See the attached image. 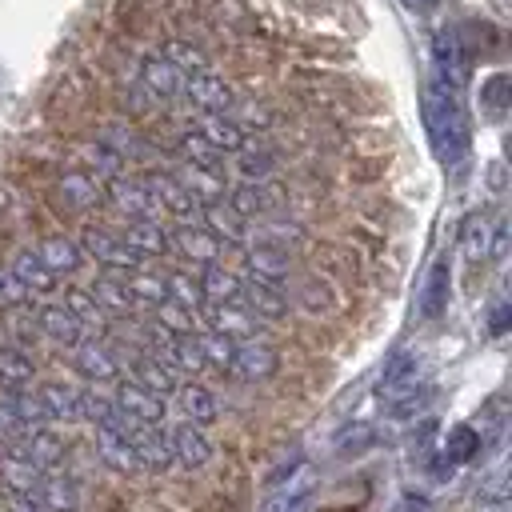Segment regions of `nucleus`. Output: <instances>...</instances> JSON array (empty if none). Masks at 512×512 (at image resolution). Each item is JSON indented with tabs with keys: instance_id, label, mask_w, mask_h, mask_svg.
Wrapping results in <instances>:
<instances>
[{
	"instance_id": "nucleus-1",
	"label": "nucleus",
	"mask_w": 512,
	"mask_h": 512,
	"mask_svg": "<svg viewBox=\"0 0 512 512\" xmlns=\"http://www.w3.org/2000/svg\"><path fill=\"white\" fill-rule=\"evenodd\" d=\"M420 116H424V128H428L436 160L440 164H460L468 156V144H472L460 96L448 92L436 80H424V88H420Z\"/></svg>"
},
{
	"instance_id": "nucleus-2",
	"label": "nucleus",
	"mask_w": 512,
	"mask_h": 512,
	"mask_svg": "<svg viewBox=\"0 0 512 512\" xmlns=\"http://www.w3.org/2000/svg\"><path fill=\"white\" fill-rule=\"evenodd\" d=\"M432 68H436V84H444L448 92H464V84H468V48L460 44V32L456 28H444V32H436V40H432Z\"/></svg>"
},
{
	"instance_id": "nucleus-3",
	"label": "nucleus",
	"mask_w": 512,
	"mask_h": 512,
	"mask_svg": "<svg viewBox=\"0 0 512 512\" xmlns=\"http://www.w3.org/2000/svg\"><path fill=\"white\" fill-rule=\"evenodd\" d=\"M124 436L136 452V464L148 468V472H168L176 460H172V440H168V428L164 424H140V420H128L124 424Z\"/></svg>"
},
{
	"instance_id": "nucleus-4",
	"label": "nucleus",
	"mask_w": 512,
	"mask_h": 512,
	"mask_svg": "<svg viewBox=\"0 0 512 512\" xmlns=\"http://www.w3.org/2000/svg\"><path fill=\"white\" fill-rule=\"evenodd\" d=\"M180 96H188V104H192L200 116H224V112L236 104L228 80L216 76V72H208V68H204V72H188Z\"/></svg>"
},
{
	"instance_id": "nucleus-5",
	"label": "nucleus",
	"mask_w": 512,
	"mask_h": 512,
	"mask_svg": "<svg viewBox=\"0 0 512 512\" xmlns=\"http://www.w3.org/2000/svg\"><path fill=\"white\" fill-rule=\"evenodd\" d=\"M312 496H316V468L312 464H292L288 480L268 492L260 512H304L312 504Z\"/></svg>"
},
{
	"instance_id": "nucleus-6",
	"label": "nucleus",
	"mask_w": 512,
	"mask_h": 512,
	"mask_svg": "<svg viewBox=\"0 0 512 512\" xmlns=\"http://www.w3.org/2000/svg\"><path fill=\"white\" fill-rule=\"evenodd\" d=\"M108 200H112L128 220H160V216H164L160 204H156V196L148 192V184L136 180V176H124V172L108 180Z\"/></svg>"
},
{
	"instance_id": "nucleus-7",
	"label": "nucleus",
	"mask_w": 512,
	"mask_h": 512,
	"mask_svg": "<svg viewBox=\"0 0 512 512\" xmlns=\"http://www.w3.org/2000/svg\"><path fill=\"white\" fill-rule=\"evenodd\" d=\"M80 244H84V252L96 260V264H108V268H116V272H136L140 268V260L144 256H136L116 232H108V228H84V236H80Z\"/></svg>"
},
{
	"instance_id": "nucleus-8",
	"label": "nucleus",
	"mask_w": 512,
	"mask_h": 512,
	"mask_svg": "<svg viewBox=\"0 0 512 512\" xmlns=\"http://www.w3.org/2000/svg\"><path fill=\"white\" fill-rule=\"evenodd\" d=\"M420 368H424V364H420L416 352H396V356L384 364L380 380H376V396H380V404H392V400H400V396L424 388V384H420Z\"/></svg>"
},
{
	"instance_id": "nucleus-9",
	"label": "nucleus",
	"mask_w": 512,
	"mask_h": 512,
	"mask_svg": "<svg viewBox=\"0 0 512 512\" xmlns=\"http://www.w3.org/2000/svg\"><path fill=\"white\" fill-rule=\"evenodd\" d=\"M144 184H148V192L156 196L160 212L176 216L180 224H196V216H200V204L188 196V188H184V184H180L172 172H152V176H144Z\"/></svg>"
},
{
	"instance_id": "nucleus-10",
	"label": "nucleus",
	"mask_w": 512,
	"mask_h": 512,
	"mask_svg": "<svg viewBox=\"0 0 512 512\" xmlns=\"http://www.w3.org/2000/svg\"><path fill=\"white\" fill-rule=\"evenodd\" d=\"M204 320H208V332H216L232 344L256 340V332H260V320L244 304H204Z\"/></svg>"
},
{
	"instance_id": "nucleus-11",
	"label": "nucleus",
	"mask_w": 512,
	"mask_h": 512,
	"mask_svg": "<svg viewBox=\"0 0 512 512\" xmlns=\"http://www.w3.org/2000/svg\"><path fill=\"white\" fill-rule=\"evenodd\" d=\"M276 368H280V356H276V348L264 344V340H240V344L232 348V368H228V372H236V376L248 380V384L276 376Z\"/></svg>"
},
{
	"instance_id": "nucleus-12",
	"label": "nucleus",
	"mask_w": 512,
	"mask_h": 512,
	"mask_svg": "<svg viewBox=\"0 0 512 512\" xmlns=\"http://www.w3.org/2000/svg\"><path fill=\"white\" fill-rule=\"evenodd\" d=\"M4 448H12L16 456H24V460H32L40 472H52L60 460H64V440L56 436V432H48V428H28V432H20L12 444H4Z\"/></svg>"
},
{
	"instance_id": "nucleus-13",
	"label": "nucleus",
	"mask_w": 512,
	"mask_h": 512,
	"mask_svg": "<svg viewBox=\"0 0 512 512\" xmlns=\"http://www.w3.org/2000/svg\"><path fill=\"white\" fill-rule=\"evenodd\" d=\"M240 220H268L276 208H280V192L276 188H268V180H260V184H236L232 192H228V200H224Z\"/></svg>"
},
{
	"instance_id": "nucleus-14",
	"label": "nucleus",
	"mask_w": 512,
	"mask_h": 512,
	"mask_svg": "<svg viewBox=\"0 0 512 512\" xmlns=\"http://www.w3.org/2000/svg\"><path fill=\"white\" fill-rule=\"evenodd\" d=\"M448 296H452V264H448V256H436L432 268L424 272V284H420V296H416L420 316L436 320L448 308Z\"/></svg>"
},
{
	"instance_id": "nucleus-15",
	"label": "nucleus",
	"mask_w": 512,
	"mask_h": 512,
	"mask_svg": "<svg viewBox=\"0 0 512 512\" xmlns=\"http://www.w3.org/2000/svg\"><path fill=\"white\" fill-rule=\"evenodd\" d=\"M56 196H60V204H64L68 212H88V208H96V204L104 200V188H100V180H96L92 172L72 168V172H64V176L56 180Z\"/></svg>"
},
{
	"instance_id": "nucleus-16",
	"label": "nucleus",
	"mask_w": 512,
	"mask_h": 512,
	"mask_svg": "<svg viewBox=\"0 0 512 512\" xmlns=\"http://www.w3.org/2000/svg\"><path fill=\"white\" fill-rule=\"evenodd\" d=\"M244 264H248L252 280H264V284H276V288H280V284L288 280V272H292L288 252L276 248V244H260V240H252V244L244 248Z\"/></svg>"
},
{
	"instance_id": "nucleus-17",
	"label": "nucleus",
	"mask_w": 512,
	"mask_h": 512,
	"mask_svg": "<svg viewBox=\"0 0 512 512\" xmlns=\"http://www.w3.org/2000/svg\"><path fill=\"white\" fill-rule=\"evenodd\" d=\"M112 400H116V408H120L128 420H140V424H164V396L140 388L136 380H124V384L116 388Z\"/></svg>"
},
{
	"instance_id": "nucleus-18",
	"label": "nucleus",
	"mask_w": 512,
	"mask_h": 512,
	"mask_svg": "<svg viewBox=\"0 0 512 512\" xmlns=\"http://www.w3.org/2000/svg\"><path fill=\"white\" fill-rule=\"evenodd\" d=\"M168 440H172V460L176 464H184L188 472H196V468H204L208 460H212V444H208V436L200 432V424H176L172 432H168Z\"/></svg>"
},
{
	"instance_id": "nucleus-19",
	"label": "nucleus",
	"mask_w": 512,
	"mask_h": 512,
	"mask_svg": "<svg viewBox=\"0 0 512 512\" xmlns=\"http://www.w3.org/2000/svg\"><path fill=\"white\" fill-rule=\"evenodd\" d=\"M36 332H44L52 344L60 348H76L84 340V324L64 308V304H44L36 312Z\"/></svg>"
},
{
	"instance_id": "nucleus-20",
	"label": "nucleus",
	"mask_w": 512,
	"mask_h": 512,
	"mask_svg": "<svg viewBox=\"0 0 512 512\" xmlns=\"http://www.w3.org/2000/svg\"><path fill=\"white\" fill-rule=\"evenodd\" d=\"M140 84H144L156 100H172V96H180V88H184V72H180L176 64H168L160 52H152V56L140 60Z\"/></svg>"
},
{
	"instance_id": "nucleus-21",
	"label": "nucleus",
	"mask_w": 512,
	"mask_h": 512,
	"mask_svg": "<svg viewBox=\"0 0 512 512\" xmlns=\"http://www.w3.org/2000/svg\"><path fill=\"white\" fill-rule=\"evenodd\" d=\"M240 304L256 316V320H284L288 316V296L276 288V284H264V280H248L240 288Z\"/></svg>"
},
{
	"instance_id": "nucleus-22",
	"label": "nucleus",
	"mask_w": 512,
	"mask_h": 512,
	"mask_svg": "<svg viewBox=\"0 0 512 512\" xmlns=\"http://www.w3.org/2000/svg\"><path fill=\"white\" fill-rule=\"evenodd\" d=\"M120 240L136 252V256H164L172 252V236L160 220H128V228L120 232Z\"/></svg>"
},
{
	"instance_id": "nucleus-23",
	"label": "nucleus",
	"mask_w": 512,
	"mask_h": 512,
	"mask_svg": "<svg viewBox=\"0 0 512 512\" xmlns=\"http://www.w3.org/2000/svg\"><path fill=\"white\" fill-rule=\"evenodd\" d=\"M172 244H176L180 256H188L192 264H216V260H220V248H224L204 224H180L176 236H172Z\"/></svg>"
},
{
	"instance_id": "nucleus-24",
	"label": "nucleus",
	"mask_w": 512,
	"mask_h": 512,
	"mask_svg": "<svg viewBox=\"0 0 512 512\" xmlns=\"http://www.w3.org/2000/svg\"><path fill=\"white\" fill-rule=\"evenodd\" d=\"M32 496L44 504V512H76V508H80V488H76V480H72V476H60V472H44Z\"/></svg>"
},
{
	"instance_id": "nucleus-25",
	"label": "nucleus",
	"mask_w": 512,
	"mask_h": 512,
	"mask_svg": "<svg viewBox=\"0 0 512 512\" xmlns=\"http://www.w3.org/2000/svg\"><path fill=\"white\" fill-rule=\"evenodd\" d=\"M196 284H200L204 304H240V288H244V280H240L236 272L220 268V264H204V272L196 276Z\"/></svg>"
},
{
	"instance_id": "nucleus-26",
	"label": "nucleus",
	"mask_w": 512,
	"mask_h": 512,
	"mask_svg": "<svg viewBox=\"0 0 512 512\" xmlns=\"http://www.w3.org/2000/svg\"><path fill=\"white\" fill-rule=\"evenodd\" d=\"M96 452H100V460H104L112 472H120V476H128V472H140V464H136V452H132L128 436H124L120 428H96Z\"/></svg>"
},
{
	"instance_id": "nucleus-27",
	"label": "nucleus",
	"mask_w": 512,
	"mask_h": 512,
	"mask_svg": "<svg viewBox=\"0 0 512 512\" xmlns=\"http://www.w3.org/2000/svg\"><path fill=\"white\" fill-rule=\"evenodd\" d=\"M76 372L88 376V380H116L120 364H116V356H112L108 344H100V340H80V344H76Z\"/></svg>"
},
{
	"instance_id": "nucleus-28",
	"label": "nucleus",
	"mask_w": 512,
	"mask_h": 512,
	"mask_svg": "<svg viewBox=\"0 0 512 512\" xmlns=\"http://www.w3.org/2000/svg\"><path fill=\"white\" fill-rule=\"evenodd\" d=\"M200 220H204V228L220 240V244H244L248 240V228H244V220L224 204V200H216V204H204L200 208Z\"/></svg>"
},
{
	"instance_id": "nucleus-29",
	"label": "nucleus",
	"mask_w": 512,
	"mask_h": 512,
	"mask_svg": "<svg viewBox=\"0 0 512 512\" xmlns=\"http://www.w3.org/2000/svg\"><path fill=\"white\" fill-rule=\"evenodd\" d=\"M36 396H40V404H44V416H48V420H60V424L80 420V388L52 380V384H44Z\"/></svg>"
},
{
	"instance_id": "nucleus-30",
	"label": "nucleus",
	"mask_w": 512,
	"mask_h": 512,
	"mask_svg": "<svg viewBox=\"0 0 512 512\" xmlns=\"http://www.w3.org/2000/svg\"><path fill=\"white\" fill-rule=\"evenodd\" d=\"M176 408L184 412L188 424H212L216 420V396L204 388V384H176Z\"/></svg>"
},
{
	"instance_id": "nucleus-31",
	"label": "nucleus",
	"mask_w": 512,
	"mask_h": 512,
	"mask_svg": "<svg viewBox=\"0 0 512 512\" xmlns=\"http://www.w3.org/2000/svg\"><path fill=\"white\" fill-rule=\"evenodd\" d=\"M132 380H136L140 388L156 392V396H172V392H176V368H172L168 360H160V356H140V360L132 364Z\"/></svg>"
},
{
	"instance_id": "nucleus-32",
	"label": "nucleus",
	"mask_w": 512,
	"mask_h": 512,
	"mask_svg": "<svg viewBox=\"0 0 512 512\" xmlns=\"http://www.w3.org/2000/svg\"><path fill=\"white\" fill-rule=\"evenodd\" d=\"M80 420H88L96 428H120V432L128 424V416L116 408V400L104 396V392H96V388H84L80 392Z\"/></svg>"
},
{
	"instance_id": "nucleus-33",
	"label": "nucleus",
	"mask_w": 512,
	"mask_h": 512,
	"mask_svg": "<svg viewBox=\"0 0 512 512\" xmlns=\"http://www.w3.org/2000/svg\"><path fill=\"white\" fill-rule=\"evenodd\" d=\"M176 180L188 188V196H192L200 208H204V204H216V200H224V176H220V172H208V168L184 164Z\"/></svg>"
},
{
	"instance_id": "nucleus-34",
	"label": "nucleus",
	"mask_w": 512,
	"mask_h": 512,
	"mask_svg": "<svg viewBox=\"0 0 512 512\" xmlns=\"http://www.w3.org/2000/svg\"><path fill=\"white\" fill-rule=\"evenodd\" d=\"M36 256H40L56 276L76 272V268H80V260H84L80 244H76V240H68V236H44V240L36 244Z\"/></svg>"
},
{
	"instance_id": "nucleus-35",
	"label": "nucleus",
	"mask_w": 512,
	"mask_h": 512,
	"mask_svg": "<svg viewBox=\"0 0 512 512\" xmlns=\"http://www.w3.org/2000/svg\"><path fill=\"white\" fill-rule=\"evenodd\" d=\"M12 272H16V280L28 288V296L32 292H52L56 288V272L36 256V248H24V252H16V260H12Z\"/></svg>"
},
{
	"instance_id": "nucleus-36",
	"label": "nucleus",
	"mask_w": 512,
	"mask_h": 512,
	"mask_svg": "<svg viewBox=\"0 0 512 512\" xmlns=\"http://www.w3.org/2000/svg\"><path fill=\"white\" fill-rule=\"evenodd\" d=\"M196 132H200L212 148H220L224 156H228V152H240V148L248 144V132H244V128H236L228 116H200Z\"/></svg>"
},
{
	"instance_id": "nucleus-37",
	"label": "nucleus",
	"mask_w": 512,
	"mask_h": 512,
	"mask_svg": "<svg viewBox=\"0 0 512 512\" xmlns=\"http://www.w3.org/2000/svg\"><path fill=\"white\" fill-rule=\"evenodd\" d=\"M88 296L108 312V316H132L140 304L132 300V292L124 288V280H116V276H100L92 288H88Z\"/></svg>"
},
{
	"instance_id": "nucleus-38",
	"label": "nucleus",
	"mask_w": 512,
	"mask_h": 512,
	"mask_svg": "<svg viewBox=\"0 0 512 512\" xmlns=\"http://www.w3.org/2000/svg\"><path fill=\"white\" fill-rule=\"evenodd\" d=\"M40 476H44V472H40L32 460H24V456H16L12 448H4V456H0V480H4L8 492H36Z\"/></svg>"
},
{
	"instance_id": "nucleus-39",
	"label": "nucleus",
	"mask_w": 512,
	"mask_h": 512,
	"mask_svg": "<svg viewBox=\"0 0 512 512\" xmlns=\"http://www.w3.org/2000/svg\"><path fill=\"white\" fill-rule=\"evenodd\" d=\"M164 360H168L172 368H180V372H192V376L208 368V360H204V352H200V340H196V332L172 336V340L164 344Z\"/></svg>"
},
{
	"instance_id": "nucleus-40",
	"label": "nucleus",
	"mask_w": 512,
	"mask_h": 512,
	"mask_svg": "<svg viewBox=\"0 0 512 512\" xmlns=\"http://www.w3.org/2000/svg\"><path fill=\"white\" fill-rule=\"evenodd\" d=\"M232 156H236L240 180H248V184H260V180H268V176L276 172V156H272L264 144H244V148L232 152Z\"/></svg>"
},
{
	"instance_id": "nucleus-41",
	"label": "nucleus",
	"mask_w": 512,
	"mask_h": 512,
	"mask_svg": "<svg viewBox=\"0 0 512 512\" xmlns=\"http://www.w3.org/2000/svg\"><path fill=\"white\" fill-rule=\"evenodd\" d=\"M460 244H464V256H468L472 264L488 260V248H492V220H488L484 212H472V216L464 220Z\"/></svg>"
},
{
	"instance_id": "nucleus-42",
	"label": "nucleus",
	"mask_w": 512,
	"mask_h": 512,
	"mask_svg": "<svg viewBox=\"0 0 512 512\" xmlns=\"http://www.w3.org/2000/svg\"><path fill=\"white\" fill-rule=\"evenodd\" d=\"M444 464L456 468V464H468L472 456H480V432L472 424H456L448 436H444Z\"/></svg>"
},
{
	"instance_id": "nucleus-43",
	"label": "nucleus",
	"mask_w": 512,
	"mask_h": 512,
	"mask_svg": "<svg viewBox=\"0 0 512 512\" xmlns=\"http://www.w3.org/2000/svg\"><path fill=\"white\" fill-rule=\"evenodd\" d=\"M64 308L84 324V332H104V328H108V312H104L84 288H68V292H64Z\"/></svg>"
},
{
	"instance_id": "nucleus-44",
	"label": "nucleus",
	"mask_w": 512,
	"mask_h": 512,
	"mask_svg": "<svg viewBox=\"0 0 512 512\" xmlns=\"http://www.w3.org/2000/svg\"><path fill=\"white\" fill-rule=\"evenodd\" d=\"M36 376V364L24 348H0V384L4 388H28Z\"/></svg>"
},
{
	"instance_id": "nucleus-45",
	"label": "nucleus",
	"mask_w": 512,
	"mask_h": 512,
	"mask_svg": "<svg viewBox=\"0 0 512 512\" xmlns=\"http://www.w3.org/2000/svg\"><path fill=\"white\" fill-rule=\"evenodd\" d=\"M180 152H184V160H188V164H196V168L224 172V152H220V148H212V144H208V140H204L196 128L180 136Z\"/></svg>"
},
{
	"instance_id": "nucleus-46",
	"label": "nucleus",
	"mask_w": 512,
	"mask_h": 512,
	"mask_svg": "<svg viewBox=\"0 0 512 512\" xmlns=\"http://www.w3.org/2000/svg\"><path fill=\"white\" fill-rule=\"evenodd\" d=\"M124 288L132 292V300L136 304H148V308H156V304H164L168 300V288H164V276H156V272H128L124 276Z\"/></svg>"
},
{
	"instance_id": "nucleus-47",
	"label": "nucleus",
	"mask_w": 512,
	"mask_h": 512,
	"mask_svg": "<svg viewBox=\"0 0 512 512\" xmlns=\"http://www.w3.org/2000/svg\"><path fill=\"white\" fill-rule=\"evenodd\" d=\"M508 104H512V76H508V72L488 76V80L480 84V108H484L488 116H504Z\"/></svg>"
},
{
	"instance_id": "nucleus-48",
	"label": "nucleus",
	"mask_w": 512,
	"mask_h": 512,
	"mask_svg": "<svg viewBox=\"0 0 512 512\" xmlns=\"http://www.w3.org/2000/svg\"><path fill=\"white\" fill-rule=\"evenodd\" d=\"M164 288H168V300L188 308V312H200L204 308V296H200V284L188 276V272H168L164 276Z\"/></svg>"
},
{
	"instance_id": "nucleus-49",
	"label": "nucleus",
	"mask_w": 512,
	"mask_h": 512,
	"mask_svg": "<svg viewBox=\"0 0 512 512\" xmlns=\"http://www.w3.org/2000/svg\"><path fill=\"white\" fill-rule=\"evenodd\" d=\"M160 56H164L168 64H176L184 76H188V72H204V68H208L204 52H200L196 44H184V40H168V44L160 48Z\"/></svg>"
},
{
	"instance_id": "nucleus-50",
	"label": "nucleus",
	"mask_w": 512,
	"mask_h": 512,
	"mask_svg": "<svg viewBox=\"0 0 512 512\" xmlns=\"http://www.w3.org/2000/svg\"><path fill=\"white\" fill-rule=\"evenodd\" d=\"M156 320H160V328L172 332V336L196 332V312H188V308H180V304H172V300L156 304Z\"/></svg>"
},
{
	"instance_id": "nucleus-51",
	"label": "nucleus",
	"mask_w": 512,
	"mask_h": 512,
	"mask_svg": "<svg viewBox=\"0 0 512 512\" xmlns=\"http://www.w3.org/2000/svg\"><path fill=\"white\" fill-rule=\"evenodd\" d=\"M304 232L296 228V224H284V220H264L256 232H252V240H260V244H276V248H292L296 240H300Z\"/></svg>"
},
{
	"instance_id": "nucleus-52",
	"label": "nucleus",
	"mask_w": 512,
	"mask_h": 512,
	"mask_svg": "<svg viewBox=\"0 0 512 512\" xmlns=\"http://www.w3.org/2000/svg\"><path fill=\"white\" fill-rule=\"evenodd\" d=\"M196 340H200V352H204V360L212 364V368H220V372H228L232 368V340H224V336H216V332H196Z\"/></svg>"
},
{
	"instance_id": "nucleus-53",
	"label": "nucleus",
	"mask_w": 512,
	"mask_h": 512,
	"mask_svg": "<svg viewBox=\"0 0 512 512\" xmlns=\"http://www.w3.org/2000/svg\"><path fill=\"white\" fill-rule=\"evenodd\" d=\"M24 304H28V288L16 280L8 264H0V308H24Z\"/></svg>"
},
{
	"instance_id": "nucleus-54",
	"label": "nucleus",
	"mask_w": 512,
	"mask_h": 512,
	"mask_svg": "<svg viewBox=\"0 0 512 512\" xmlns=\"http://www.w3.org/2000/svg\"><path fill=\"white\" fill-rule=\"evenodd\" d=\"M368 440H372V428H368V424H356V428H344V432H340L336 448H340V452H348V448L356 452V448H364Z\"/></svg>"
},
{
	"instance_id": "nucleus-55",
	"label": "nucleus",
	"mask_w": 512,
	"mask_h": 512,
	"mask_svg": "<svg viewBox=\"0 0 512 512\" xmlns=\"http://www.w3.org/2000/svg\"><path fill=\"white\" fill-rule=\"evenodd\" d=\"M504 252H508V220L500 216V220H492V248H488V256L504 260Z\"/></svg>"
},
{
	"instance_id": "nucleus-56",
	"label": "nucleus",
	"mask_w": 512,
	"mask_h": 512,
	"mask_svg": "<svg viewBox=\"0 0 512 512\" xmlns=\"http://www.w3.org/2000/svg\"><path fill=\"white\" fill-rule=\"evenodd\" d=\"M8 512H44V504L32 492H8Z\"/></svg>"
},
{
	"instance_id": "nucleus-57",
	"label": "nucleus",
	"mask_w": 512,
	"mask_h": 512,
	"mask_svg": "<svg viewBox=\"0 0 512 512\" xmlns=\"http://www.w3.org/2000/svg\"><path fill=\"white\" fill-rule=\"evenodd\" d=\"M508 320H512V308L500 300V304L492 308V316H488V332H492V336H504V332H508Z\"/></svg>"
},
{
	"instance_id": "nucleus-58",
	"label": "nucleus",
	"mask_w": 512,
	"mask_h": 512,
	"mask_svg": "<svg viewBox=\"0 0 512 512\" xmlns=\"http://www.w3.org/2000/svg\"><path fill=\"white\" fill-rule=\"evenodd\" d=\"M400 4H404V8H412V12H428L436 0H400Z\"/></svg>"
}]
</instances>
